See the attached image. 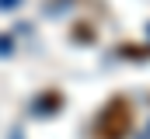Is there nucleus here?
Returning a JSON list of instances; mask_svg holds the SVG:
<instances>
[{"mask_svg": "<svg viewBox=\"0 0 150 139\" xmlns=\"http://www.w3.org/2000/svg\"><path fill=\"white\" fill-rule=\"evenodd\" d=\"M133 129V108L126 98H112L94 118V139H126Z\"/></svg>", "mask_w": 150, "mask_h": 139, "instance_id": "nucleus-1", "label": "nucleus"}]
</instances>
